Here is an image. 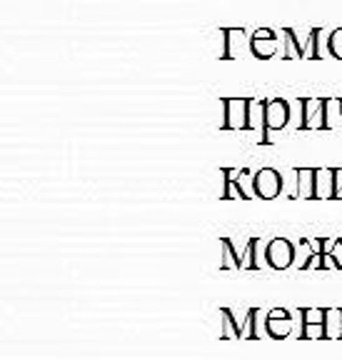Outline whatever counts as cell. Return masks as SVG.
<instances>
[{
  "label": "cell",
  "mask_w": 342,
  "mask_h": 360,
  "mask_svg": "<svg viewBox=\"0 0 342 360\" xmlns=\"http://www.w3.org/2000/svg\"><path fill=\"white\" fill-rule=\"evenodd\" d=\"M325 105L327 101H313V98H303L300 101V112H303V120H300V130H325Z\"/></svg>",
  "instance_id": "8"
},
{
  "label": "cell",
  "mask_w": 342,
  "mask_h": 360,
  "mask_svg": "<svg viewBox=\"0 0 342 360\" xmlns=\"http://www.w3.org/2000/svg\"><path fill=\"white\" fill-rule=\"evenodd\" d=\"M265 105H268V101H255V98H250V108H247V130L265 128Z\"/></svg>",
  "instance_id": "15"
},
{
  "label": "cell",
  "mask_w": 342,
  "mask_h": 360,
  "mask_svg": "<svg viewBox=\"0 0 342 360\" xmlns=\"http://www.w3.org/2000/svg\"><path fill=\"white\" fill-rule=\"evenodd\" d=\"M247 108L250 98H228L223 101V130H247Z\"/></svg>",
  "instance_id": "5"
},
{
  "label": "cell",
  "mask_w": 342,
  "mask_h": 360,
  "mask_svg": "<svg viewBox=\"0 0 342 360\" xmlns=\"http://www.w3.org/2000/svg\"><path fill=\"white\" fill-rule=\"evenodd\" d=\"M340 118H342V101L327 98V105H325V128H332V125H335Z\"/></svg>",
  "instance_id": "18"
},
{
  "label": "cell",
  "mask_w": 342,
  "mask_h": 360,
  "mask_svg": "<svg viewBox=\"0 0 342 360\" xmlns=\"http://www.w3.org/2000/svg\"><path fill=\"white\" fill-rule=\"evenodd\" d=\"M292 328H295V321L287 308H270L268 315H265V333H268L272 340H285V338L292 335Z\"/></svg>",
  "instance_id": "6"
},
{
  "label": "cell",
  "mask_w": 342,
  "mask_h": 360,
  "mask_svg": "<svg viewBox=\"0 0 342 360\" xmlns=\"http://www.w3.org/2000/svg\"><path fill=\"white\" fill-rule=\"evenodd\" d=\"M300 340H325L327 308H300Z\"/></svg>",
  "instance_id": "4"
},
{
  "label": "cell",
  "mask_w": 342,
  "mask_h": 360,
  "mask_svg": "<svg viewBox=\"0 0 342 360\" xmlns=\"http://www.w3.org/2000/svg\"><path fill=\"white\" fill-rule=\"evenodd\" d=\"M295 178H298V191L292 193V198L315 200V178H317V168H295Z\"/></svg>",
  "instance_id": "9"
},
{
  "label": "cell",
  "mask_w": 342,
  "mask_h": 360,
  "mask_svg": "<svg viewBox=\"0 0 342 360\" xmlns=\"http://www.w3.org/2000/svg\"><path fill=\"white\" fill-rule=\"evenodd\" d=\"M258 238H250L247 243L245 253H242V270H258L260 263H258Z\"/></svg>",
  "instance_id": "17"
},
{
  "label": "cell",
  "mask_w": 342,
  "mask_h": 360,
  "mask_svg": "<svg viewBox=\"0 0 342 360\" xmlns=\"http://www.w3.org/2000/svg\"><path fill=\"white\" fill-rule=\"evenodd\" d=\"M282 193V173L275 168H260L253 175V195L260 200H275Z\"/></svg>",
  "instance_id": "3"
},
{
  "label": "cell",
  "mask_w": 342,
  "mask_h": 360,
  "mask_svg": "<svg viewBox=\"0 0 342 360\" xmlns=\"http://www.w3.org/2000/svg\"><path fill=\"white\" fill-rule=\"evenodd\" d=\"M282 38H285V51H282L280 56L285 58V60H303V58H308V51H305L303 45H300L295 30L285 28V30H282Z\"/></svg>",
  "instance_id": "13"
},
{
  "label": "cell",
  "mask_w": 342,
  "mask_h": 360,
  "mask_svg": "<svg viewBox=\"0 0 342 360\" xmlns=\"http://www.w3.org/2000/svg\"><path fill=\"white\" fill-rule=\"evenodd\" d=\"M247 43H250V53H253L258 60H270V58H275L277 51H280L277 33L275 30H270V28H258Z\"/></svg>",
  "instance_id": "7"
},
{
  "label": "cell",
  "mask_w": 342,
  "mask_h": 360,
  "mask_svg": "<svg viewBox=\"0 0 342 360\" xmlns=\"http://www.w3.org/2000/svg\"><path fill=\"white\" fill-rule=\"evenodd\" d=\"M325 340H342V308H327Z\"/></svg>",
  "instance_id": "14"
},
{
  "label": "cell",
  "mask_w": 342,
  "mask_h": 360,
  "mask_svg": "<svg viewBox=\"0 0 342 360\" xmlns=\"http://www.w3.org/2000/svg\"><path fill=\"white\" fill-rule=\"evenodd\" d=\"M287 120H290V103L282 101V98L268 101V105H265V128H263L260 143H263V146L272 143L270 141V133H272V130H282L287 125Z\"/></svg>",
  "instance_id": "2"
},
{
  "label": "cell",
  "mask_w": 342,
  "mask_h": 360,
  "mask_svg": "<svg viewBox=\"0 0 342 360\" xmlns=\"http://www.w3.org/2000/svg\"><path fill=\"white\" fill-rule=\"evenodd\" d=\"M295 258H298V248L287 238H272L265 248V263L272 270H287L290 265H295Z\"/></svg>",
  "instance_id": "1"
},
{
  "label": "cell",
  "mask_w": 342,
  "mask_h": 360,
  "mask_svg": "<svg viewBox=\"0 0 342 360\" xmlns=\"http://www.w3.org/2000/svg\"><path fill=\"white\" fill-rule=\"evenodd\" d=\"M220 270H242V255L230 238H220Z\"/></svg>",
  "instance_id": "10"
},
{
  "label": "cell",
  "mask_w": 342,
  "mask_h": 360,
  "mask_svg": "<svg viewBox=\"0 0 342 360\" xmlns=\"http://www.w3.org/2000/svg\"><path fill=\"white\" fill-rule=\"evenodd\" d=\"M308 45H310V51H308L310 60H322V58H320V28H313V30H310Z\"/></svg>",
  "instance_id": "20"
},
{
  "label": "cell",
  "mask_w": 342,
  "mask_h": 360,
  "mask_svg": "<svg viewBox=\"0 0 342 360\" xmlns=\"http://www.w3.org/2000/svg\"><path fill=\"white\" fill-rule=\"evenodd\" d=\"M335 188V168H320L315 178V200H332Z\"/></svg>",
  "instance_id": "11"
},
{
  "label": "cell",
  "mask_w": 342,
  "mask_h": 360,
  "mask_svg": "<svg viewBox=\"0 0 342 360\" xmlns=\"http://www.w3.org/2000/svg\"><path fill=\"white\" fill-rule=\"evenodd\" d=\"M260 310L250 308L245 315V323H242V340H260Z\"/></svg>",
  "instance_id": "16"
},
{
  "label": "cell",
  "mask_w": 342,
  "mask_h": 360,
  "mask_svg": "<svg viewBox=\"0 0 342 360\" xmlns=\"http://www.w3.org/2000/svg\"><path fill=\"white\" fill-rule=\"evenodd\" d=\"M220 318H223V328H220V340H242V326L240 321H235L230 308H220Z\"/></svg>",
  "instance_id": "12"
},
{
  "label": "cell",
  "mask_w": 342,
  "mask_h": 360,
  "mask_svg": "<svg viewBox=\"0 0 342 360\" xmlns=\"http://www.w3.org/2000/svg\"><path fill=\"white\" fill-rule=\"evenodd\" d=\"M327 51H330V56H332V58L342 60V28L332 30L330 40H327Z\"/></svg>",
  "instance_id": "19"
},
{
  "label": "cell",
  "mask_w": 342,
  "mask_h": 360,
  "mask_svg": "<svg viewBox=\"0 0 342 360\" xmlns=\"http://www.w3.org/2000/svg\"><path fill=\"white\" fill-rule=\"evenodd\" d=\"M332 200H342V168H335V188H332Z\"/></svg>",
  "instance_id": "21"
}]
</instances>
